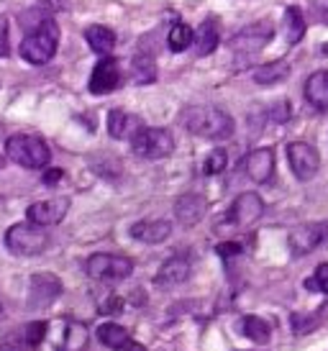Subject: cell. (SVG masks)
Segmentation results:
<instances>
[{
  "mask_svg": "<svg viewBox=\"0 0 328 351\" xmlns=\"http://www.w3.org/2000/svg\"><path fill=\"white\" fill-rule=\"evenodd\" d=\"M180 123H183L193 136L211 138V141H223V138L233 136V118L213 106H187L180 113Z\"/></svg>",
  "mask_w": 328,
  "mask_h": 351,
  "instance_id": "obj_1",
  "label": "cell"
},
{
  "mask_svg": "<svg viewBox=\"0 0 328 351\" xmlns=\"http://www.w3.org/2000/svg\"><path fill=\"white\" fill-rule=\"evenodd\" d=\"M59 47V26L54 19H44L31 31L26 39L21 41V57L29 64H47L49 59L57 54Z\"/></svg>",
  "mask_w": 328,
  "mask_h": 351,
  "instance_id": "obj_2",
  "label": "cell"
},
{
  "mask_svg": "<svg viewBox=\"0 0 328 351\" xmlns=\"http://www.w3.org/2000/svg\"><path fill=\"white\" fill-rule=\"evenodd\" d=\"M5 156L26 169H44L51 162V149L47 141L34 134H16L5 141Z\"/></svg>",
  "mask_w": 328,
  "mask_h": 351,
  "instance_id": "obj_3",
  "label": "cell"
},
{
  "mask_svg": "<svg viewBox=\"0 0 328 351\" xmlns=\"http://www.w3.org/2000/svg\"><path fill=\"white\" fill-rule=\"evenodd\" d=\"M5 246L21 256H36L49 246V234L41 226L16 223L5 231Z\"/></svg>",
  "mask_w": 328,
  "mask_h": 351,
  "instance_id": "obj_4",
  "label": "cell"
},
{
  "mask_svg": "<svg viewBox=\"0 0 328 351\" xmlns=\"http://www.w3.org/2000/svg\"><path fill=\"white\" fill-rule=\"evenodd\" d=\"M131 149L141 159H164L174 152V138L167 128L144 126L131 138Z\"/></svg>",
  "mask_w": 328,
  "mask_h": 351,
  "instance_id": "obj_5",
  "label": "cell"
},
{
  "mask_svg": "<svg viewBox=\"0 0 328 351\" xmlns=\"http://www.w3.org/2000/svg\"><path fill=\"white\" fill-rule=\"evenodd\" d=\"M87 274L100 282H118L134 272V262L121 254H93L85 264Z\"/></svg>",
  "mask_w": 328,
  "mask_h": 351,
  "instance_id": "obj_6",
  "label": "cell"
},
{
  "mask_svg": "<svg viewBox=\"0 0 328 351\" xmlns=\"http://www.w3.org/2000/svg\"><path fill=\"white\" fill-rule=\"evenodd\" d=\"M328 241V221H313V223L295 226L288 236V246L292 256H305L313 254L318 246Z\"/></svg>",
  "mask_w": 328,
  "mask_h": 351,
  "instance_id": "obj_7",
  "label": "cell"
},
{
  "mask_svg": "<svg viewBox=\"0 0 328 351\" xmlns=\"http://www.w3.org/2000/svg\"><path fill=\"white\" fill-rule=\"evenodd\" d=\"M285 152H288L290 169H292V175L298 177V180L308 182V180H313V177L318 175L320 154L313 144H305V141H292V144H288Z\"/></svg>",
  "mask_w": 328,
  "mask_h": 351,
  "instance_id": "obj_8",
  "label": "cell"
},
{
  "mask_svg": "<svg viewBox=\"0 0 328 351\" xmlns=\"http://www.w3.org/2000/svg\"><path fill=\"white\" fill-rule=\"evenodd\" d=\"M272 34H274V26H272L270 21H257V23H251V26L239 31L229 47H231L236 54L249 57V54H257V51H261L270 44Z\"/></svg>",
  "mask_w": 328,
  "mask_h": 351,
  "instance_id": "obj_9",
  "label": "cell"
},
{
  "mask_svg": "<svg viewBox=\"0 0 328 351\" xmlns=\"http://www.w3.org/2000/svg\"><path fill=\"white\" fill-rule=\"evenodd\" d=\"M261 215H264V200L257 193H242L229 208L226 223L233 228H246V226L257 223Z\"/></svg>",
  "mask_w": 328,
  "mask_h": 351,
  "instance_id": "obj_10",
  "label": "cell"
},
{
  "mask_svg": "<svg viewBox=\"0 0 328 351\" xmlns=\"http://www.w3.org/2000/svg\"><path fill=\"white\" fill-rule=\"evenodd\" d=\"M62 295V280L51 272H39L29 282V305L31 308H49Z\"/></svg>",
  "mask_w": 328,
  "mask_h": 351,
  "instance_id": "obj_11",
  "label": "cell"
},
{
  "mask_svg": "<svg viewBox=\"0 0 328 351\" xmlns=\"http://www.w3.org/2000/svg\"><path fill=\"white\" fill-rule=\"evenodd\" d=\"M67 210H69V197H51V200H39V203L29 205L26 218H29V223L47 228V226L62 223Z\"/></svg>",
  "mask_w": 328,
  "mask_h": 351,
  "instance_id": "obj_12",
  "label": "cell"
},
{
  "mask_svg": "<svg viewBox=\"0 0 328 351\" xmlns=\"http://www.w3.org/2000/svg\"><path fill=\"white\" fill-rule=\"evenodd\" d=\"M121 67H118V62L113 57H103L100 62L95 64L93 69V75H90V93L93 95H108V93H113V90L121 85Z\"/></svg>",
  "mask_w": 328,
  "mask_h": 351,
  "instance_id": "obj_13",
  "label": "cell"
},
{
  "mask_svg": "<svg viewBox=\"0 0 328 351\" xmlns=\"http://www.w3.org/2000/svg\"><path fill=\"white\" fill-rule=\"evenodd\" d=\"M242 169L246 172L251 182H257V185L270 182L272 175H274V152L272 149H254V152L244 156Z\"/></svg>",
  "mask_w": 328,
  "mask_h": 351,
  "instance_id": "obj_14",
  "label": "cell"
},
{
  "mask_svg": "<svg viewBox=\"0 0 328 351\" xmlns=\"http://www.w3.org/2000/svg\"><path fill=\"white\" fill-rule=\"evenodd\" d=\"M190 272H193V262L187 256H183V254H174V256H169L159 267L154 285L156 287H177V285H183L190 277Z\"/></svg>",
  "mask_w": 328,
  "mask_h": 351,
  "instance_id": "obj_15",
  "label": "cell"
},
{
  "mask_svg": "<svg viewBox=\"0 0 328 351\" xmlns=\"http://www.w3.org/2000/svg\"><path fill=\"white\" fill-rule=\"evenodd\" d=\"M205 210H208V200H205L203 195H198V193H187V195H183L174 203V215H177V221H180L185 228L200 223Z\"/></svg>",
  "mask_w": 328,
  "mask_h": 351,
  "instance_id": "obj_16",
  "label": "cell"
},
{
  "mask_svg": "<svg viewBox=\"0 0 328 351\" xmlns=\"http://www.w3.org/2000/svg\"><path fill=\"white\" fill-rule=\"evenodd\" d=\"M172 234V223L169 221H139L131 226V236L136 241L144 244H162Z\"/></svg>",
  "mask_w": 328,
  "mask_h": 351,
  "instance_id": "obj_17",
  "label": "cell"
},
{
  "mask_svg": "<svg viewBox=\"0 0 328 351\" xmlns=\"http://www.w3.org/2000/svg\"><path fill=\"white\" fill-rule=\"evenodd\" d=\"M305 100L310 106L326 113L328 110V72L320 69V72H313L308 80H305Z\"/></svg>",
  "mask_w": 328,
  "mask_h": 351,
  "instance_id": "obj_18",
  "label": "cell"
},
{
  "mask_svg": "<svg viewBox=\"0 0 328 351\" xmlns=\"http://www.w3.org/2000/svg\"><path fill=\"white\" fill-rule=\"evenodd\" d=\"M141 121L124 110H110L108 113V134L113 138H134L141 131Z\"/></svg>",
  "mask_w": 328,
  "mask_h": 351,
  "instance_id": "obj_19",
  "label": "cell"
},
{
  "mask_svg": "<svg viewBox=\"0 0 328 351\" xmlns=\"http://www.w3.org/2000/svg\"><path fill=\"white\" fill-rule=\"evenodd\" d=\"M218 41H221V31H218V21L215 19H208L203 21V26L198 29L195 34V51L200 54V57H208L213 51L218 49Z\"/></svg>",
  "mask_w": 328,
  "mask_h": 351,
  "instance_id": "obj_20",
  "label": "cell"
},
{
  "mask_svg": "<svg viewBox=\"0 0 328 351\" xmlns=\"http://www.w3.org/2000/svg\"><path fill=\"white\" fill-rule=\"evenodd\" d=\"M85 41L90 44V49L100 54V57H108L110 51L116 49V34L108 26H90L85 31Z\"/></svg>",
  "mask_w": 328,
  "mask_h": 351,
  "instance_id": "obj_21",
  "label": "cell"
},
{
  "mask_svg": "<svg viewBox=\"0 0 328 351\" xmlns=\"http://www.w3.org/2000/svg\"><path fill=\"white\" fill-rule=\"evenodd\" d=\"M90 343V331L85 323L80 321H67L65 326V339L59 343V351H87Z\"/></svg>",
  "mask_w": 328,
  "mask_h": 351,
  "instance_id": "obj_22",
  "label": "cell"
},
{
  "mask_svg": "<svg viewBox=\"0 0 328 351\" xmlns=\"http://www.w3.org/2000/svg\"><path fill=\"white\" fill-rule=\"evenodd\" d=\"M290 75V64L285 59H277V62H270V64H261V67L254 69V82L257 85H277L282 80H288Z\"/></svg>",
  "mask_w": 328,
  "mask_h": 351,
  "instance_id": "obj_23",
  "label": "cell"
},
{
  "mask_svg": "<svg viewBox=\"0 0 328 351\" xmlns=\"http://www.w3.org/2000/svg\"><path fill=\"white\" fill-rule=\"evenodd\" d=\"M305 16L300 13L298 5H288L285 8V39L288 44H300L305 36Z\"/></svg>",
  "mask_w": 328,
  "mask_h": 351,
  "instance_id": "obj_24",
  "label": "cell"
},
{
  "mask_svg": "<svg viewBox=\"0 0 328 351\" xmlns=\"http://www.w3.org/2000/svg\"><path fill=\"white\" fill-rule=\"evenodd\" d=\"M242 331L246 339H251V341L257 343H267L272 339L270 323L264 321V318H259V315H246V318H242Z\"/></svg>",
  "mask_w": 328,
  "mask_h": 351,
  "instance_id": "obj_25",
  "label": "cell"
},
{
  "mask_svg": "<svg viewBox=\"0 0 328 351\" xmlns=\"http://www.w3.org/2000/svg\"><path fill=\"white\" fill-rule=\"evenodd\" d=\"M97 339H100L103 346H108V349H113V351L131 341V339H128V331H126L124 326H118V323H103V326L97 328Z\"/></svg>",
  "mask_w": 328,
  "mask_h": 351,
  "instance_id": "obj_26",
  "label": "cell"
},
{
  "mask_svg": "<svg viewBox=\"0 0 328 351\" xmlns=\"http://www.w3.org/2000/svg\"><path fill=\"white\" fill-rule=\"evenodd\" d=\"M193 41H195V31L187 23H183V21H177L172 29H169V34H167V47L172 51H185Z\"/></svg>",
  "mask_w": 328,
  "mask_h": 351,
  "instance_id": "obj_27",
  "label": "cell"
},
{
  "mask_svg": "<svg viewBox=\"0 0 328 351\" xmlns=\"http://www.w3.org/2000/svg\"><path fill=\"white\" fill-rule=\"evenodd\" d=\"M156 64L149 51H139L134 57V80L136 82H154Z\"/></svg>",
  "mask_w": 328,
  "mask_h": 351,
  "instance_id": "obj_28",
  "label": "cell"
},
{
  "mask_svg": "<svg viewBox=\"0 0 328 351\" xmlns=\"http://www.w3.org/2000/svg\"><path fill=\"white\" fill-rule=\"evenodd\" d=\"M308 293H328V264H318V269L303 282Z\"/></svg>",
  "mask_w": 328,
  "mask_h": 351,
  "instance_id": "obj_29",
  "label": "cell"
},
{
  "mask_svg": "<svg viewBox=\"0 0 328 351\" xmlns=\"http://www.w3.org/2000/svg\"><path fill=\"white\" fill-rule=\"evenodd\" d=\"M226 165H229V154H226V149H213L211 154L205 156L203 172L205 175H218V172L226 169Z\"/></svg>",
  "mask_w": 328,
  "mask_h": 351,
  "instance_id": "obj_30",
  "label": "cell"
},
{
  "mask_svg": "<svg viewBox=\"0 0 328 351\" xmlns=\"http://www.w3.org/2000/svg\"><path fill=\"white\" fill-rule=\"evenodd\" d=\"M292 331L295 333H308L320 326V315H305V313H292Z\"/></svg>",
  "mask_w": 328,
  "mask_h": 351,
  "instance_id": "obj_31",
  "label": "cell"
},
{
  "mask_svg": "<svg viewBox=\"0 0 328 351\" xmlns=\"http://www.w3.org/2000/svg\"><path fill=\"white\" fill-rule=\"evenodd\" d=\"M47 321H34L29 323L26 328H23V341L29 343V346H39L44 341V336H47Z\"/></svg>",
  "mask_w": 328,
  "mask_h": 351,
  "instance_id": "obj_32",
  "label": "cell"
},
{
  "mask_svg": "<svg viewBox=\"0 0 328 351\" xmlns=\"http://www.w3.org/2000/svg\"><path fill=\"white\" fill-rule=\"evenodd\" d=\"M310 16L323 26H328V0H313L310 3Z\"/></svg>",
  "mask_w": 328,
  "mask_h": 351,
  "instance_id": "obj_33",
  "label": "cell"
},
{
  "mask_svg": "<svg viewBox=\"0 0 328 351\" xmlns=\"http://www.w3.org/2000/svg\"><path fill=\"white\" fill-rule=\"evenodd\" d=\"M290 103L288 100H282V103H274V106L270 108V118L272 121H277V123H285V121H290Z\"/></svg>",
  "mask_w": 328,
  "mask_h": 351,
  "instance_id": "obj_34",
  "label": "cell"
},
{
  "mask_svg": "<svg viewBox=\"0 0 328 351\" xmlns=\"http://www.w3.org/2000/svg\"><path fill=\"white\" fill-rule=\"evenodd\" d=\"M10 54V41H8V19L0 13V57Z\"/></svg>",
  "mask_w": 328,
  "mask_h": 351,
  "instance_id": "obj_35",
  "label": "cell"
},
{
  "mask_svg": "<svg viewBox=\"0 0 328 351\" xmlns=\"http://www.w3.org/2000/svg\"><path fill=\"white\" fill-rule=\"evenodd\" d=\"M121 305H124V302H121V298H116V295H113V298H108V300L100 305V311L108 313V315H116V313L121 311Z\"/></svg>",
  "mask_w": 328,
  "mask_h": 351,
  "instance_id": "obj_36",
  "label": "cell"
},
{
  "mask_svg": "<svg viewBox=\"0 0 328 351\" xmlns=\"http://www.w3.org/2000/svg\"><path fill=\"white\" fill-rule=\"evenodd\" d=\"M244 246L242 244H236V241H229V244H218V249L215 252L221 254V256H233V254H239Z\"/></svg>",
  "mask_w": 328,
  "mask_h": 351,
  "instance_id": "obj_37",
  "label": "cell"
},
{
  "mask_svg": "<svg viewBox=\"0 0 328 351\" xmlns=\"http://www.w3.org/2000/svg\"><path fill=\"white\" fill-rule=\"evenodd\" d=\"M62 175H65L62 169H49L47 175H44V182H47V185H57L59 180H62Z\"/></svg>",
  "mask_w": 328,
  "mask_h": 351,
  "instance_id": "obj_38",
  "label": "cell"
},
{
  "mask_svg": "<svg viewBox=\"0 0 328 351\" xmlns=\"http://www.w3.org/2000/svg\"><path fill=\"white\" fill-rule=\"evenodd\" d=\"M116 351H146L141 343H136V341H128V343H124L121 349H116Z\"/></svg>",
  "mask_w": 328,
  "mask_h": 351,
  "instance_id": "obj_39",
  "label": "cell"
}]
</instances>
